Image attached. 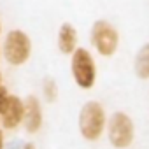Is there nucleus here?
<instances>
[{"instance_id": "nucleus-1", "label": "nucleus", "mask_w": 149, "mask_h": 149, "mask_svg": "<svg viewBox=\"0 0 149 149\" xmlns=\"http://www.w3.org/2000/svg\"><path fill=\"white\" fill-rule=\"evenodd\" d=\"M77 126L84 140L98 142L107 130V114L104 105L97 100H88L79 111Z\"/></svg>"}, {"instance_id": "nucleus-2", "label": "nucleus", "mask_w": 149, "mask_h": 149, "mask_svg": "<svg viewBox=\"0 0 149 149\" xmlns=\"http://www.w3.org/2000/svg\"><path fill=\"white\" fill-rule=\"evenodd\" d=\"M70 74L79 90H91L97 83V61L90 49L77 47L70 54Z\"/></svg>"}, {"instance_id": "nucleus-3", "label": "nucleus", "mask_w": 149, "mask_h": 149, "mask_svg": "<svg viewBox=\"0 0 149 149\" xmlns=\"http://www.w3.org/2000/svg\"><path fill=\"white\" fill-rule=\"evenodd\" d=\"M107 140L114 149H128L135 140V123L125 111H116L107 118Z\"/></svg>"}, {"instance_id": "nucleus-4", "label": "nucleus", "mask_w": 149, "mask_h": 149, "mask_svg": "<svg viewBox=\"0 0 149 149\" xmlns=\"http://www.w3.org/2000/svg\"><path fill=\"white\" fill-rule=\"evenodd\" d=\"M2 56L13 67L25 65L32 56V39H30V35L26 32L19 30V28L9 30L4 37Z\"/></svg>"}, {"instance_id": "nucleus-5", "label": "nucleus", "mask_w": 149, "mask_h": 149, "mask_svg": "<svg viewBox=\"0 0 149 149\" xmlns=\"http://www.w3.org/2000/svg\"><path fill=\"white\" fill-rule=\"evenodd\" d=\"M90 40L95 51L104 58H112L119 49V32L107 19H97L91 25Z\"/></svg>"}, {"instance_id": "nucleus-6", "label": "nucleus", "mask_w": 149, "mask_h": 149, "mask_svg": "<svg viewBox=\"0 0 149 149\" xmlns=\"http://www.w3.org/2000/svg\"><path fill=\"white\" fill-rule=\"evenodd\" d=\"M44 125V111H42V104L35 95H28L25 98V119H23V126L26 130V133L33 135L39 133L40 128Z\"/></svg>"}, {"instance_id": "nucleus-7", "label": "nucleus", "mask_w": 149, "mask_h": 149, "mask_svg": "<svg viewBox=\"0 0 149 149\" xmlns=\"http://www.w3.org/2000/svg\"><path fill=\"white\" fill-rule=\"evenodd\" d=\"M23 119H25V100L11 93L7 109L0 116V123L6 130H16L18 126L23 125Z\"/></svg>"}, {"instance_id": "nucleus-8", "label": "nucleus", "mask_w": 149, "mask_h": 149, "mask_svg": "<svg viewBox=\"0 0 149 149\" xmlns=\"http://www.w3.org/2000/svg\"><path fill=\"white\" fill-rule=\"evenodd\" d=\"M77 40H79V33H77V28L74 26L72 23L65 21V23L60 25L58 35H56V46H58V51L61 54L70 56L74 51L79 47Z\"/></svg>"}, {"instance_id": "nucleus-9", "label": "nucleus", "mask_w": 149, "mask_h": 149, "mask_svg": "<svg viewBox=\"0 0 149 149\" xmlns=\"http://www.w3.org/2000/svg\"><path fill=\"white\" fill-rule=\"evenodd\" d=\"M133 72L140 81H149V42L140 46L133 58Z\"/></svg>"}, {"instance_id": "nucleus-10", "label": "nucleus", "mask_w": 149, "mask_h": 149, "mask_svg": "<svg viewBox=\"0 0 149 149\" xmlns=\"http://www.w3.org/2000/svg\"><path fill=\"white\" fill-rule=\"evenodd\" d=\"M42 97H44V100L49 102V104H53V102L58 100V97H60V88H58L56 79L46 77V79L42 81Z\"/></svg>"}, {"instance_id": "nucleus-11", "label": "nucleus", "mask_w": 149, "mask_h": 149, "mask_svg": "<svg viewBox=\"0 0 149 149\" xmlns=\"http://www.w3.org/2000/svg\"><path fill=\"white\" fill-rule=\"evenodd\" d=\"M9 98H11V93L6 86H0V116L4 114V111L7 109V104H9Z\"/></svg>"}, {"instance_id": "nucleus-12", "label": "nucleus", "mask_w": 149, "mask_h": 149, "mask_svg": "<svg viewBox=\"0 0 149 149\" xmlns=\"http://www.w3.org/2000/svg\"><path fill=\"white\" fill-rule=\"evenodd\" d=\"M21 149H37V147H35V144H33V142H26V144H23V147H21Z\"/></svg>"}, {"instance_id": "nucleus-13", "label": "nucleus", "mask_w": 149, "mask_h": 149, "mask_svg": "<svg viewBox=\"0 0 149 149\" xmlns=\"http://www.w3.org/2000/svg\"><path fill=\"white\" fill-rule=\"evenodd\" d=\"M0 149H4V130H0Z\"/></svg>"}, {"instance_id": "nucleus-14", "label": "nucleus", "mask_w": 149, "mask_h": 149, "mask_svg": "<svg viewBox=\"0 0 149 149\" xmlns=\"http://www.w3.org/2000/svg\"><path fill=\"white\" fill-rule=\"evenodd\" d=\"M0 86H2V72H0Z\"/></svg>"}, {"instance_id": "nucleus-15", "label": "nucleus", "mask_w": 149, "mask_h": 149, "mask_svg": "<svg viewBox=\"0 0 149 149\" xmlns=\"http://www.w3.org/2000/svg\"><path fill=\"white\" fill-rule=\"evenodd\" d=\"M0 35H2V21H0Z\"/></svg>"}, {"instance_id": "nucleus-16", "label": "nucleus", "mask_w": 149, "mask_h": 149, "mask_svg": "<svg viewBox=\"0 0 149 149\" xmlns=\"http://www.w3.org/2000/svg\"><path fill=\"white\" fill-rule=\"evenodd\" d=\"M0 56H2V47H0Z\"/></svg>"}]
</instances>
